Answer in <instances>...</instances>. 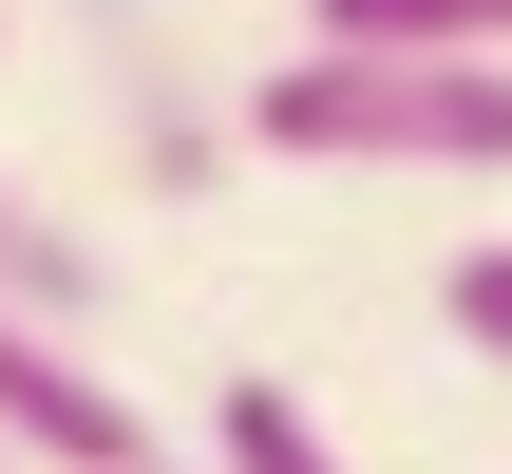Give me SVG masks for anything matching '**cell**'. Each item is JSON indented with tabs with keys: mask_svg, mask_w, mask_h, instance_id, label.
Segmentation results:
<instances>
[{
	"mask_svg": "<svg viewBox=\"0 0 512 474\" xmlns=\"http://www.w3.org/2000/svg\"><path fill=\"white\" fill-rule=\"evenodd\" d=\"M0 474H38V456H19V437H0Z\"/></svg>",
	"mask_w": 512,
	"mask_h": 474,
	"instance_id": "obj_7",
	"label": "cell"
},
{
	"mask_svg": "<svg viewBox=\"0 0 512 474\" xmlns=\"http://www.w3.org/2000/svg\"><path fill=\"white\" fill-rule=\"evenodd\" d=\"M152 474H171V456H152Z\"/></svg>",
	"mask_w": 512,
	"mask_h": 474,
	"instance_id": "obj_8",
	"label": "cell"
},
{
	"mask_svg": "<svg viewBox=\"0 0 512 474\" xmlns=\"http://www.w3.org/2000/svg\"><path fill=\"white\" fill-rule=\"evenodd\" d=\"M247 152H304V171H512V57L304 38V57L247 76Z\"/></svg>",
	"mask_w": 512,
	"mask_h": 474,
	"instance_id": "obj_1",
	"label": "cell"
},
{
	"mask_svg": "<svg viewBox=\"0 0 512 474\" xmlns=\"http://www.w3.org/2000/svg\"><path fill=\"white\" fill-rule=\"evenodd\" d=\"M0 437H19L38 474H152V418H133L57 323H19V304H0Z\"/></svg>",
	"mask_w": 512,
	"mask_h": 474,
	"instance_id": "obj_2",
	"label": "cell"
},
{
	"mask_svg": "<svg viewBox=\"0 0 512 474\" xmlns=\"http://www.w3.org/2000/svg\"><path fill=\"white\" fill-rule=\"evenodd\" d=\"M437 323H456L475 361H512V247H456V266H437Z\"/></svg>",
	"mask_w": 512,
	"mask_h": 474,
	"instance_id": "obj_6",
	"label": "cell"
},
{
	"mask_svg": "<svg viewBox=\"0 0 512 474\" xmlns=\"http://www.w3.org/2000/svg\"><path fill=\"white\" fill-rule=\"evenodd\" d=\"M304 38H361V57H512V0H304Z\"/></svg>",
	"mask_w": 512,
	"mask_h": 474,
	"instance_id": "obj_4",
	"label": "cell"
},
{
	"mask_svg": "<svg viewBox=\"0 0 512 474\" xmlns=\"http://www.w3.org/2000/svg\"><path fill=\"white\" fill-rule=\"evenodd\" d=\"M0 304H19V323H57V342H95L114 266H95V247H76V228H57L38 190H0Z\"/></svg>",
	"mask_w": 512,
	"mask_h": 474,
	"instance_id": "obj_3",
	"label": "cell"
},
{
	"mask_svg": "<svg viewBox=\"0 0 512 474\" xmlns=\"http://www.w3.org/2000/svg\"><path fill=\"white\" fill-rule=\"evenodd\" d=\"M209 474H342V437L304 418V380H266V361H247V380L209 399Z\"/></svg>",
	"mask_w": 512,
	"mask_h": 474,
	"instance_id": "obj_5",
	"label": "cell"
}]
</instances>
